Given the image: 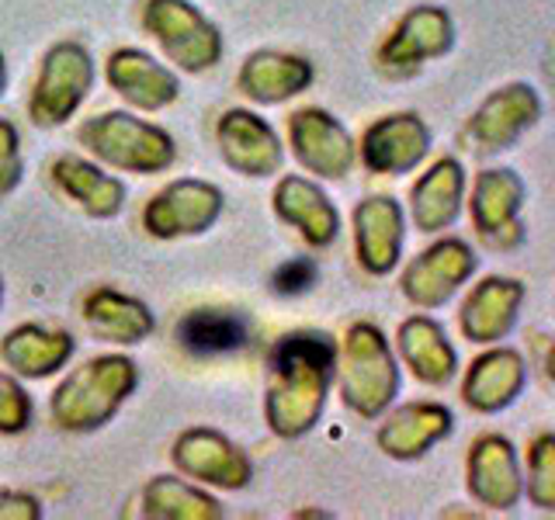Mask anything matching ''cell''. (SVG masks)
<instances>
[{
    "label": "cell",
    "instance_id": "obj_1",
    "mask_svg": "<svg viewBox=\"0 0 555 520\" xmlns=\"http://www.w3.org/2000/svg\"><path fill=\"white\" fill-rule=\"evenodd\" d=\"M337 375V347L326 334L299 329L274 343L268 358L264 413L278 438H302L320 424Z\"/></svg>",
    "mask_w": 555,
    "mask_h": 520
},
{
    "label": "cell",
    "instance_id": "obj_2",
    "mask_svg": "<svg viewBox=\"0 0 555 520\" xmlns=\"http://www.w3.org/2000/svg\"><path fill=\"white\" fill-rule=\"evenodd\" d=\"M337 381L344 406L364 420H378L396 403L399 386H403L399 358L375 323L361 320L347 326L337 351Z\"/></svg>",
    "mask_w": 555,
    "mask_h": 520
},
{
    "label": "cell",
    "instance_id": "obj_3",
    "mask_svg": "<svg viewBox=\"0 0 555 520\" xmlns=\"http://www.w3.org/2000/svg\"><path fill=\"white\" fill-rule=\"evenodd\" d=\"M135 386V364L129 358H94L69 375L52 395V420L66 430H94L108 424Z\"/></svg>",
    "mask_w": 555,
    "mask_h": 520
},
{
    "label": "cell",
    "instance_id": "obj_4",
    "mask_svg": "<svg viewBox=\"0 0 555 520\" xmlns=\"http://www.w3.org/2000/svg\"><path fill=\"white\" fill-rule=\"evenodd\" d=\"M545 115V101L528 80H511L490 91L465 118L462 146L473 156H500L514 150Z\"/></svg>",
    "mask_w": 555,
    "mask_h": 520
},
{
    "label": "cell",
    "instance_id": "obj_5",
    "mask_svg": "<svg viewBox=\"0 0 555 520\" xmlns=\"http://www.w3.org/2000/svg\"><path fill=\"white\" fill-rule=\"evenodd\" d=\"M528 184L514 167H486L476 173L473 195H465L468 219L482 247L493 253H511L528 239L525 225Z\"/></svg>",
    "mask_w": 555,
    "mask_h": 520
},
{
    "label": "cell",
    "instance_id": "obj_6",
    "mask_svg": "<svg viewBox=\"0 0 555 520\" xmlns=\"http://www.w3.org/2000/svg\"><path fill=\"white\" fill-rule=\"evenodd\" d=\"M80 143L101 156L104 164L132 173H156L173 164V143L164 129L150 126L143 118L108 112L83 121Z\"/></svg>",
    "mask_w": 555,
    "mask_h": 520
},
{
    "label": "cell",
    "instance_id": "obj_7",
    "mask_svg": "<svg viewBox=\"0 0 555 520\" xmlns=\"http://www.w3.org/2000/svg\"><path fill=\"white\" fill-rule=\"evenodd\" d=\"M476 271L479 253L473 250V243L462 236H441L410 260L403 277H399V291L410 306L430 312L455 299L476 277Z\"/></svg>",
    "mask_w": 555,
    "mask_h": 520
},
{
    "label": "cell",
    "instance_id": "obj_8",
    "mask_svg": "<svg viewBox=\"0 0 555 520\" xmlns=\"http://www.w3.org/2000/svg\"><path fill=\"white\" fill-rule=\"evenodd\" d=\"M455 17L438 4L410 8L378 46V69L386 77H413L430 60H441L455 49Z\"/></svg>",
    "mask_w": 555,
    "mask_h": 520
},
{
    "label": "cell",
    "instance_id": "obj_9",
    "mask_svg": "<svg viewBox=\"0 0 555 520\" xmlns=\"http://www.w3.org/2000/svg\"><path fill=\"white\" fill-rule=\"evenodd\" d=\"M465 490L490 514H514L525 503V465L507 433L486 430L465 451Z\"/></svg>",
    "mask_w": 555,
    "mask_h": 520
},
{
    "label": "cell",
    "instance_id": "obj_10",
    "mask_svg": "<svg viewBox=\"0 0 555 520\" xmlns=\"http://www.w3.org/2000/svg\"><path fill=\"white\" fill-rule=\"evenodd\" d=\"M143 22L153 39L164 46L167 56L191 69V74L216 66L222 56V39L216 25L205 22L202 11L184 4V0H150Z\"/></svg>",
    "mask_w": 555,
    "mask_h": 520
},
{
    "label": "cell",
    "instance_id": "obj_11",
    "mask_svg": "<svg viewBox=\"0 0 555 520\" xmlns=\"http://www.w3.org/2000/svg\"><path fill=\"white\" fill-rule=\"evenodd\" d=\"M528 302V285L511 274H486L468 288L459 309V329L468 343L490 347L507 340Z\"/></svg>",
    "mask_w": 555,
    "mask_h": 520
},
{
    "label": "cell",
    "instance_id": "obj_12",
    "mask_svg": "<svg viewBox=\"0 0 555 520\" xmlns=\"http://www.w3.org/2000/svg\"><path fill=\"white\" fill-rule=\"evenodd\" d=\"M292 153L309 173L323 181H344L358 164V143L340 118L323 108H302L288 118Z\"/></svg>",
    "mask_w": 555,
    "mask_h": 520
},
{
    "label": "cell",
    "instance_id": "obj_13",
    "mask_svg": "<svg viewBox=\"0 0 555 520\" xmlns=\"http://www.w3.org/2000/svg\"><path fill=\"white\" fill-rule=\"evenodd\" d=\"M528 358L507 343H490L462 375V403L479 416L511 410L528 389Z\"/></svg>",
    "mask_w": 555,
    "mask_h": 520
},
{
    "label": "cell",
    "instance_id": "obj_14",
    "mask_svg": "<svg viewBox=\"0 0 555 520\" xmlns=\"http://www.w3.org/2000/svg\"><path fill=\"white\" fill-rule=\"evenodd\" d=\"M430 126L416 115V112H396V115H382L375 118L369 129H364L358 156L361 164L369 167L378 178H399V173L416 170L430 153Z\"/></svg>",
    "mask_w": 555,
    "mask_h": 520
},
{
    "label": "cell",
    "instance_id": "obj_15",
    "mask_svg": "<svg viewBox=\"0 0 555 520\" xmlns=\"http://www.w3.org/2000/svg\"><path fill=\"white\" fill-rule=\"evenodd\" d=\"M91 83H94V63L80 46L63 42L56 49H49L39 83H35L31 104H28L31 118L39 121V126H63V121L80 108V101L91 91Z\"/></svg>",
    "mask_w": 555,
    "mask_h": 520
},
{
    "label": "cell",
    "instance_id": "obj_16",
    "mask_svg": "<svg viewBox=\"0 0 555 520\" xmlns=\"http://www.w3.org/2000/svg\"><path fill=\"white\" fill-rule=\"evenodd\" d=\"M354 257L372 277H386L403 260L406 212L389 195H372L354 205Z\"/></svg>",
    "mask_w": 555,
    "mask_h": 520
},
{
    "label": "cell",
    "instance_id": "obj_17",
    "mask_svg": "<svg viewBox=\"0 0 555 520\" xmlns=\"http://www.w3.org/2000/svg\"><path fill=\"white\" fill-rule=\"evenodd\" d=\"M455 433V413L434 399H416L382 420L375 444L392 461H421Z\"/></svg>",
    "mask_w": 555,
    "mask_h": 520
},
{
    "label": "cell",
    "instance_id": "obj_18",
    "mask_svg": "<svg viewBox=\"0 0 555 520\" xmlns=\"http://www.w3.org/2000/svg\"><path fill=\"white\" fill-rule=\"evenodd\" d=\"M465 195L468 173L459 156L434 160L410 187V222L416 225V233L438 236L451 230L465 212Z\"/></svg>",
    "mask_w": 555,
    "mask_h": 520
},
{
    "label": "cell",
    "instance_id": "obj_19",
    "mask_svg": "<svg viewBox=\"0 0 555 520\" xmlns=\"http://www.w3.org/2000/svg\"><path fill=\"white\" fill-rule=\"evenodd\" d=\"M396 358L406 364L416 381H424L430 389H444L448 381H455L462 368L459 347L451 343L448 329L434 316H424V312L399 323Z\"/></svg>",
    "mask_w": 555,
    "mask_h": 520
},
{
    "label": "cell",
    "instance_id": "obj_20",
    "mask_svg": "<svg viewBox=\"0 0 555 520\" xmlns=\"http://www.w3.org/2000/svg\"><path fill=\"white\" fill-rule=\"evenodd\" d=\"M222 212L219 187L205 181H178L160 191L143 212V222L153 236L173 239V236H195L205 233Z\"/></svg>",
    "mask_w": 555,
    "mask_h": 520
},
{
    "label": "cell",
    "instance_id": "obj_21",
    "mask_svg": "<svg viewBox=\"0 0 555 520\" xmlns=\"http://www.w3.org/2000/svg\"><path fill=\"white\" fill-rule=\"evenodd\" d=\"M173 465L198 482H212L222 490H243L250 482V458L216 430H188L173 444Z\"/></svg>",
    "mask_w": 555,
    "mask_h": 520
},
{
    "label": "cell",
    "instance_id": "obj_22",
    "mask_svg": "<svg viewBox=\"0 0 555 520\" xmlns=\"http://www.w3.org/2000/svg\"><path fill=\"white\" fill-rule=\"evenodd\" d=\"M216 139L225 164L247 173V178H268V173L282 167V143H278L268 121L257 118L254 112H225Z\"/></svg>",
    "mask_w": 555,
    "mask_h": 520
},
{
    "label": "cell",
    "instance_id": "obj_23",
    "mask_svg": "<svg viewBox=\"0 0 555 520\" xmlns=\"http://www.w3.org/2000/svg\"><path fill=\"white\" fill-rule=\"evenodd\" d=\"M274 212L299 230L309 247H330L340 236V212L309 178H285L274 187Z\"/></svg>",
    "mask_w": 555,
    "mask_h": 520
},
{
    "label": "cell",
    "instance_id": "obj_24",
    "mask_svg": "<svg viewBox=\"0 0 555 520\" xmlns=\"http://www.w3.org/2000/svg\"><path fill=\"white\" fill-rule=\"evenodd\" d=\"M108 83L135 108H167L178 98V77L139 49H118L108 60Z\"/></svg>",
    "mask_w": 555,
    "mask_h": 520
},
{
    "label": "cell",
    "instance_id": "obj_25",
    "mask_svg": "<svg viewBox=\"0 0 555 520\" xmlns=\"http://www.w3.org/2000/svg\"><path fill=\"white\" fill-rule=\"evenodd\" d=\"M312 83V63L285 52H254L240 69V91L257 104H282Z\"/></svg>",
    "mask_w": 555,
    "mask_h": 520
},
{
    "label": "cell",
    "instance_id": "obj_26",
    "mask_svg": "<svg viewBox=\"0 0 555 520\" xmlns=\"http://www.w3.org/2000/svg\"><path fill=\"white\" fill-rule=\"evenodd\" d=\"M83 316L98 337L112 340V343H139L153 334L150 309L143 302L129 299V295L112 291V288H98L87 295Z\"/></svg>",
    "mask_w": 555,
    "mask_h": 520
},
{
    "label": "cell",
    "instance_id": "obj_27",
    "mask_svg": "<svg viewBox=\"0 0 555 520\" xmlns=\"http://www.w3.org/2000/svg\"><path fill=\"white\" fill-rule=\"evenodd\" d=\"M52 178H56V184L83 208L87 216L108 219L118 212L121 202H126V187H121V181L101 173L94 164L80 160V156H60V160L52 164Z\"/></svg>",
    "mask_w": 555,
    "mask_h": 520
},
{
    "label": "cell",
    "instance_id": "obj_28",
    "mask_svg": "<svg viewBox=\"0 0 555 520\" xmlns=\"http://www.w3.org/2000/svg\"><path fill=\"white\" fill-rule=\"evenodd\" d=\"M69 354H74V340L35 323L17 326L4 340V361L25 378H46L52 372H60L69 361Z\"/></svg>",
    "mask_w": 555,
    "mask_h": 520
},
{
    "label": "cell",
    "instance_id": "obj_29",
    "mask_svg": "<svg viewBox=\"0 0 555 520\" xmlns=\"http://www.w3.org/2000/svg\"><path fill=\"white\" fill-rule=\"evenodd\" d=\"M178 340L195 354H225L247 343V326L233 312L198 309L178 323Z\"/></svg>",
    "mask_w": 555,
    "mask_h": 520
},
{
    "label": "cell",
    "instance_id": "obj_30",
    "mask_svg": "<svg viewBox=\"0 0 555 520\" xmlns=\"http://www.w3.org/2000/svg\"><path fill=\"white\" fill-rule=\"evenodd\" d=\"M143 514L160 520H216L222 517L219 503L198 490H191L181 479L160 476L146 485L143 493Z\"/></svg>",
    "mask_w": 555,
    "mask_h": 520
},
{
    "label": "cell",
    "instance_id": "obj_31",
    "mask_svg": "<svg viewBox=\"0 0 555 520\" xmlns=\"http://www.w3.org/2000/svg\"><path fill=\"white\" fill-rule=\"evenodd\" d=\"M525 499L538 514H555V430H542L528 441L525 458Z\"/></svg>",
    "mask_w": 555,
    "mask_h": 520
},
{
    "label": "cell",
    "instance_id": "obj_32",
    "mask_svg": "<svg viewBox=\"0 0 555 520\" xmlns=\"http://www.w3.org/2000/svg\"><path fill=\"white\" fill-rule=\"evenodd\" d=\"M31 420V399L11 375L0 372V433H22Z\"/></svg>",
    "mask_w": 555,
    "mask_h": 520
},
{
    "label": "cell",
    "instance_id": "obj_33",
    "mask_svg": "<svg viewBox=\"0 0 555 520\" xmlns=\"http://www.w3.org/2000/svg\"><path fill=\"white\" fill-rule=\"evenodd\" d=\"M22 181V150H17V132L8 118H0V195L17 187Z\"/></svg>",
    "mask_w": 555,
    "mask_h": 520
},
{
    "label": "cell",
    "instance_id": "obj_34",
    "mask_svg": "<svg viewBox=\"0 0 555 520\" xmlns=\"http://www.w3.org/2000/svg\"><path fill=\"white\" fill-rule=\"evenodd\" d=\"M317 285V264L306 257H295L288 264H282L274 271V288L282 295H302Z\"/></svg>",
    "mask_w": 555,
    "mask_h": 520
},
{
    "label": "cell",
    "instance_id": "obj_35",
    "mask_svg": "<svg viewBox=\"0 0 555 520\" xmlns=\"http://www.w3.org/2000/svg\"><path fill=\"white\" fill-rule=\"evenodd\" d=\"M39 520L42 510H39V503H35L31 496L25 493H8V496H0V520Z\"/></svg>",
    "mask_w": 555,
    "mask_h": 520
},
{
    "label": "cell",
    "instance_id": "obj_36",
    "mask_svg": "<svg viewBox=\"0 0 555 520\" xmlns=\"http://www.w3.org/2000/svg\"><path fill=\"white\" fill-rule=\"evenodd\" d=\"M542 368H545V378L555 386V343L545 347V358H542Z\"/></svg>",
    "mask_w": 555,
    "mask_h": 520
},
{
    "label": "cell",
    "instance_id": "obj_37",
    "mask_svg": "<svg viewBox=\"0 0 555 520\" xmlns=\"http://www.w3.org/2000/svg\"><path fill=\"white\" fill-rule=\"evenodd\" d=\"M4 83H8V66H4V56H0V94H4Z\"/></svg>",
    "mask_w": 555,
    "mask_h": 520
}]
</instances>
